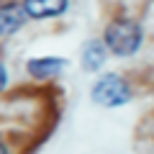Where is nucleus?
Masks as SVG:
<instances>
[{"instance_id":"nucleus-4","label":"nucleus","mask_w":154,"mask_h":154,"mask_svg":"<svg viewBox=\"0 0 154 154\" xmlns=\"http://www.w3.org/2000/svg\"><path fill=\"white\" fill-rule=\"evenodd\" d=\"M23 21H26V13H23V8L18 5V3H8V5L0 8V36H11V33H16L18 28L23 26Z\"/></svg>"},{"instance_id":"nucleus-2","label":"nucleus","mask_w":154,"mask_h":154,"mask_svg":"<svg viewBox=\"0 0 154 154\" xmlns=\"http://www.w3.org/2000/svg\"><path fill=\"white\" fill-rule=\"evenodd\" d=\"M93 100L103 108H116V105H123L131 100V88L121 75L108 72L93 85Z\"/></svg>"},{"instance_id":"nucleus-6","label":"nucleus","mask_w":154,"mask_h":154,"mask_svg":"<svg viewBox=\"0 0 154 154\" xmlns=\"http://www.w3.org/2000/svg\"><path fill=\"white\" fill-rule=\"evenodd\" d=\"M105 57H108V49H105L103 41H90V44L82 49V67L88 72H95V69L103 67Z\"/></svg>"},{"instance_id":"nucleus-1","label":"nucleus","mask_w":154,"mask_h":154,"mask_svg":"<svg viewBox=\"0 0 154 154\" xmlns=\"http://www.w3.org/2000/svg\"><path fill=\"white\" fill-rule=\"evenodd\" d=\"M141 28H139V23L128 21V18H116V21L108 23V28H105V49H110L116 57H131L139 51V46H141Z\"/></svg>"},{"instance_id":"nucleus-8","label":"nucleus","mask_w":154,"mask_h":154,"mask_svg":"<svg viewBox=\"0 0 154 154\" xmlns=\"http://www.w3.org/2000/svg\"><path fill=\"white\" fill-rule=\"evenodd\" d=\"M0 154H8V149H5V144L0 141Z\"/></svg>"},{"instance_id":"nucleus-7","label":"nucleus","mask_w":154,"mask_h":154,"mask_svg":"<svg viewBox=\"0 0 154 154\" xmlns=\"http://www.w3.org/2000/svg\"><path fill=\"white\" fill-rule=\"evenodd\" d=\"M5 82H8V72H5V67L0 64V90L5 88Z\"/></svg>"},{"instance_id":"nucleus-3","label":"nucleus","mask_w":154,"mask_h":154,"mask_svg":"<svg viewBox=\"0 0 154 154\" xmlns=\"http://www.w3.org/2000/svg\"><path fill=\"white\" fill-rule=\"evenodd\" d=\"M21 8L31 18H51L67 11V0H23Z\"/></svg>"},{"instance_id":"nucleus-5","label":"nucleus","mask_w":154,"mask_h":154,"mask_svg":"<svg viewBox=\"0 0 154 154\" xmlns=\"http://www.w3.org/2000/svg\"><path fill=\"white\" fill-rule=\"evenodd\" d=\"M62 67H64V59H59V57H44V59H31L28 62V72L33 77H38V80L59 75Z\"/></svg>"}]
</instances>
